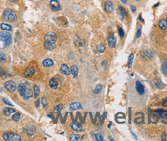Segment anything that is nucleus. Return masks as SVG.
I'll use <instances>...</instances> for the list:
<instances>
[{
	"instance_id": "f257e3e1",
	"label": "nucleus",
	"mask_w": 167,
	"mask_h": 141,
	"mask_svg": "<svg viewBox=\"0 0 167 141\" xmlns=\"http://www.w3.org/2000/svg\"><path fill=\"white\" fill-rule=\"evenodd\" d=\"M12 36L11 34L7 31L0 32V49H5L11 44Z\"/></svg>"
},
{
	"instance_id": "f03ea898",
	"label": "nucleus",
	"mask_w": 167,
	"mask_h": 141,
	"mask_svg": "<svg viewBox=\"0 0 167 141\" xmlns=\"http://www.w3.org/2000/svg\"><path fill=\"white\" fill-rule=\"evenodd\" d=\"M3 18L8 22H13L16 19V15L15 12L11 9H5L3 13Z\"/></svg>"
},
{
	"instance_id": "7ed1b4c3",
	"label": "nucleus",
	"mask_w": 167,
	"mask_h": 141,
	"mask_svg": "<svg viewBox=\"0 0 167 141\" xmlns=\"http://www.w3.org/2000/svg\"><path fill=\"white\" fill-rule=\"evenodd\" d=\"M162 110H157L151 114V120L153 123H156L158 122V120H159L161 117V113H162Z\"/></svg>"
},
{
	"instance_id": "20e7f679",
	"label": "nucleus",
	"mask_w": 167,
	"mask_h": 141,
	"mask_svg": "<svg viewBox=\"0 0 167 141\" xmlns=\"http://www.w3.org/2000/svg\"><path fill=\"white\" fill-rule=\"evenodd\" d=\"M44 40L46 42H50V43H55L57 40V36L54 32H48L46 34L44 37Z\"/></svg>"
},
{
	"instance_id": "39448f33",
	"label": "nucleus",
	"mask_w": 167,
	"mask_h": 141,
	"mask_svg": "<svg viewBox=\"0 0 167 141\" xmlns=\"http://www.w3.org/2000/svg\"><path fill=\"white\" fill-rule=\"evenodd\" d=\"M5 88L7 89L8 92L13 93L16 89V85L13 81L10 80V81H7V82L5 83Z\"/></svg>"
},
{
	"instance_id": "423d86ee",
	"label": "nucleus",
	"mask_w": 167,
	"mask_h": 141,
	"mask_svg": "<svg viewBox=\"0 0 167 141\" xmlns=\"http://www.w3.org/2000/svg\"><path fill=\"white\" fill-rule=\"evenodd\" d=\"M135 89L139 95H141V96L144 95L145 88H144V86L141 83L140 81H136L135 82Z\"/></svg>"
},
{
	"instance_id": "0eeeda50",
	"label": "nucleus",
	"mask_w": 167,
	"mask_h": 141,
	"mask_svg": "<svg viewBox=\"0 0 167 141\" xmlns=\"http://www.w3.org/2000/svg\"><path fill=\"white\" fill-rule=\"evenodd\" d=\"M50 5V9L54 12L60 10V5L59 3L58 0H51Z\"/></svg>"
},
{
	"instance_id": "6e6552de",
	"label": "nucleus",
	"mask_w": 167,
	"mask_h": 141,
	"mask_svg": "<svg viewBox=\"0 0 167 141\" xmlns=\"http://www.w3.org/2000/svg\"><path fill=\"white\" fill-rule=\"evenodd\" d=\"M34 74H35V69L32 66L27 67L26 70L24 71V76L27 78L32 77Z\"/></svg>"
},
{
	"instance_id": "1a4fd4ad",
	"label": "nucleus",
	"mask_w": 167,
	"mask_h": 141,
	"mask_svg": "<svg viewBox=\"0 0 167 141\" xmlns=\"http://www.w3.org/2000/svg\"><path fill=\"white\" fill-rule=\"evenodd\" d=\"M60 71L63 75H65V76H69L71 74V70L67 64H62L60 68Z\"/></svg>"
},
{
	"instance_id": "9d476101",
	"label": "nucleus",
	"mask_w": 167,
	"mask_h": 141,
	"mask_svg": "<svg viewBox=\"0 0 167 141\" xmlns=\"http://www.w3.org/2000/svg\"><path fill=\"white\" fill-rule=\"evenodd\" d=\"M105 9L107 13H112L114 10L113 3L111 1H106L105 3Z\"/></svg>"
},
{
	"instance_id": "9b49d317",
	"label": "nucleus",
	"mask_w": 167,
	"mask_h": 141,
	"mask_svg": "<svg viewBox=\"0 0 167 141\" xmlns=\"http://www.w3.org/2000/svg\"><path fill=\"white\" fill-rule=\"evenodd\" d=\"M154 85L156 86V88L159 89H162L165 88V85H164V83L161 81L159 78H156V79L154 80Z\"/></svg>"
},
{
	"instance_id": "f8f14e48",
	"label": "nucleus",
	"mask_w": 167,
	"mask_h": 141,
	"mask_svg": "<svg viewBox=\"0 0 167 141\" xmlns=\"http://www.w3.org/2000/svg\"><path fill=\"white\" fill-rule=\"evenodd\" d=\"M82 109V106L80 103L78 102H75V103H72L70 105V110L71 111H74V110H81Z\"/></svg>"
},
{
	"instance_id": "ddd939ff",
	"label": "nucleus",
	"mask_w": 167,
	"mask_h": 141,
	"mask_svg": "<svg viewBox=\"0 0 167 141\" xmlns=\"http://www.w3.org/2000/svg\"><path fill=\"white\" fill-rule=\"evenodd\" d=\"M118 17H119L120 20L122 21L124 19V16H126L127 14L125 13V10L121 6H119L118 9Z\"/></svg>"
},
{
	"instance_id": "4468645a",
	"label": "nucleus",
	"mask_w": 167,
	"mask_h": 141,
	"mask_svg": "<svg viewBox=\"0 0 167 141\" xmlns=\"http://www.w3.org/2000/svg\"><path fill=\"white\" fill-rule=\"evenodd\" d=\"M23 130L26 132V133L30 135V136L33 135L36 133V129L34 128V127H33V126H28V127H26V128H24Z\"/></svg>"
},
{
	"instance_id": "2eb2a0df",
	"label": "nucleus",
	"mask_w": 167,
	"mask_h": 141,
	"mask_svg": "<svg viewBox=\"0 0 167 141\" xmlns=\"http://www.w3.org/2000/svg\"><path fill=\"white\" fill-rule=\"evenodd\" d=\"M108 43L111 48H115V46H116V38L114 36H108Z\"/></svg>"
},
{
	"instance_id": "dca6fc26",
	"label": "nucleus",
	"mask_w": 167,
	"mask_h": 141,
	"mask_svg": "<svg viewBox=\"0 0 167 141\" xmlns=\"http://www.w3.org/2000/svg\"><path fill=\"white\" fill-rule=\"evenodd\" d=\"M26 89H27L26 86L24 83H20L19 85V86H18V91H19V93H20V95L22 96V97H23V95H24V93H25Z\"/></svg>"
},
{
	"instance_id": "f3484780",
	"label": "nucleus",
	"mask_w": 167,
	"mask_h": 141,
	"mask_svg": "<svg viewBox=\"0 0 167 141\" xmlns=\"http://www.w3.org/2000/svg\"><path fill=\"white\" fill-rule=\"evenodd\" d=\"M14 136V133L13 132H6L3 134V139L5 141H12L13 137Z\"/></svg>"
},
{
	"instance_id": "a211bd4d",
	"label": "nucleus",
	"mask_w": 167,
	"mask_h": 141,
	"mask_svg": "<svg viewBox=\"0 0 167 141\" xmlns=\"http://www.w3.org/2000/svg\"><path fill=\"white\" fill-rule=\"evenodd\" d=\"M71 73L74 76V78H77V76H78V67L76 65H73L71 67Z\"/></svg>"
},
{
	"instance_id": "6ab92c4d",
	"label": "nucleus",
	"mask_w": 167,
	"mask_h": 141,
	"mask_svg": "<svg viewBox=\"0 0 167 141\" xmlns=\"http://www.w3.org/2000/svg\"><path fill=\"white\" fill-rule=\"evenodd\" d=\"M142 56H144L146 59H152L154 57V53L151 50H146L142 53Z\"/></svg>"
},
{
	"instance_id": "aec40b11",
	"label": "nucleus",
	"mask_w": 167,
	"mask_h": 141,
	"mask_svg": "<svg viewBox=\"0 0 167 141\" xmlns=\"http://www.w3.org/2000/svg\"><path fill=\"white\" fill-rule=\"evenodd\" d=\"M55 46H56L55 43L44 41V47H45V49H47L48 50H53L54 48H55Z\"/></svg>"
},
{
	"instance_id": "412c9836",
	"label": "nucleus",
	"mask_w": 167,
	"mask_h": 141,
	"mask_svg": "<svg viewBox=\"0 0 167 141\" xmlns=\"http://www.w3.org/2000/svg\"><path fill=\"white\" fill-rule=\"evenodd\" d=\"M144 119V115L142 113H136V118L135 119V122L136 123H141Z\"/></svg>"
},
{
	"instance_id": "4be33fe9",
	"label": "nucleus",
	"mask_w": 167,
	"mask_h": 141,
	"mask_svg": "<svg viewBox=\"0 0 167 141\" xmlns=\"http://www.w3.org/2000/svg\"><path fill=\"white\" fill-rule=\"evenodd\" d=\"M159 27L162 30H166L167 28V21L166 19H161L159 22Z\"/></svg>"
},
{
	"instance_id": "5701e85b",
	"label": "nucleus",
	"mask_w": 167,
	"mask_h": 141,
	"mask_svg": "<svg viewBox=\"0 0 167 141\" xmlns=\"http://www.w3.org/2000/svg\"><path fill=\"white\" fill-rule=\"evenodd\" d=\"M32 96H33V92L31 91V89H28L27 88L26 89V92H25V93H24V95H23V99L24 100H29V99H30L32 97Z\"/></svg>"
},
{
	"instance_id": "b1692460",
	"label": "nucleus",
	"mask_w": 167,
	"mask_h": 141,
	"mask_svg": "<svg viewBox=\"0 0 167 141\" xmlns=\"http://www.w3.org/2000/svg\"><path fill=\"white\" fill-rule=\"evenodd\" d=\"M71 127L74 131L79 132L82 130V125L80 123H71Z\"/></svg>"
},
{
	"instance_id": "393cba45",
	"label": "nucleus",
	"mask_w": 167,
	"mask_h": 141,
	"mask_svg": "<svg viewBox=\"0 0 167 141\" xmlns=\"http://www.w3.org/2000/svg\"><path fill=\"white\" fill-rule=\"evenodd\" d=\"M53 65V62L52 59H44L43 61V66L44 67H50Z\"/></svg>"
},
{
	"instance_id": "a878e982",
	"label": "nucleus",
	"mask_w": 167,
	"mask_h": 141,
	"mask_svg": "<svg viewBox=\"0 0 167 141\" xmlns=\"http://www.w3.org/2000/svg\"><path fill=\"white\" fill-rule=\"evenodd\" d=\"M58 86V83L55 80V79H51L50 80V87L53 89H57Z\"/></svg>"
},
{
	"instance_id": "bb28decb",
	"label": "nucleus",
	"mask_w": 167,
	"mask_h": 141,
	"mask_svg": "<svg viewBox=\"0 0 167 141\" xmlns=\"http://www.w3.org/2000/svg\"><path fill=\"white\" fill-rule=\"evenodd\" d=\"M161 121L162 123L165 124H167V111H162V113H161Z\"/></svg>"
},
{
	"instance_id": "cd10ccee",
	"label": "nucleus",
	"mask_w": 167,
	"mask_h": 141,
	"mask_svg": "<svg viewBox=\"0 0 167 141\" xmlns=\"http://www.w3.org/2000/svg\"><path fill=\"white\" fill-rule=\"evenodd\" d=\"M15 112H16V110H15L13 108H10V107H5L4 109V110H3L4 114L6 115V116L10 115L13 113H15Z\"/></svg>"
},
{
	"instance_id": "c85d7f7f",
	"label": "nucleus",
	"mask_w": 167,
	"mask_h": 141,
	"mask_svg": "<svg viewBox=\"0 0 167 141\" xmlns=\"http://www.w3.org/2000/svg\"><path fill=\"white\" fill-rule=\"evenodd\" d=\"M162 72L164 75L167 76V58H166L163 61V63L162 66Z\"/></svg>"
},
{
	"instance_id": "c756f323",
	"label": "nucleus",
	"mask_w": 167,
	"mask_h": 141,
	"mask_svg": "<svg viewBox=\"0 0 167 141\" xmlns=\"http://www.w3.org/2000/svg\"><path fill=\"white\" fill-rule=\"evenodd\" d=\"M39 93H40V90H39V88L38 86L35 85L33 86V97L35 98H37L39 96Z\"/></svg>"
},
{
	"instance_id": "7c9ffc66",
	"label": "nucleus",
	"mask_w": 167,
	"mask_h": 141,
	"mask_svg": "<svg viewBox=\"0 0 167 141\" xmlns=\"http://www.w3.org/2000/svg\"><path fill=\"white\" fill-rule=\"evenodd\" d=\"M105 49L106 48L105 46V45H103V44H99L96 46V49L99 53H103L105 51Z\"/></svg>"
},
{
	"instance_id": "2f4dec72",
	"label": "nucleus",
	"mask_w": 167,
	"mask_h": 141,
	"mask_svg": "<svg viewBox=\"0 0 167 141\" xmlns=\"http://www.w3.org/2000/svg\"><path fill=\"white\" fill-rule=\"evenodd\" d=\"M75 45L77 47H83L85 45V41L84 40H81V39H78L77 40L75 41Z\"/></svg>"
},
{
	"instance_id": "473e14b6",
	"label": "nucleus",
	"mask_w": 167,
	"mask_h": 141,
	"mask_svg": "<svg viewBox=\"0 0 167 141\" xmlns=\"http://www.w3.org/2000/svg\"><path fill=\"white\" fill-rule=\"evenodd\" d=\"M1 29L3 31H10L12 29V26H10V25H8V24L2 23L1 24Z\"/></svg>"
},
{
	"instance_id": "72a5a7b5",
	"label": "nucleus",
	"mask_w": 167,
	"mask_h": 141,
	"mask_svg": "<svg viewBox=\"0 0 167 141\" xmlns=\"http://www.w3.org/2000/svg\"><path fill=\"white\" fill-rule=\"evenodd\" d=\"M81 139V136L78 134H71L70 137V140L71 141H78Z\"/></svg>"
},
{
	"instance_id": "f704fd0d",
	"label": "nucleus",
	"mask_w": 167,
	"mask_h": 141,
	"mask_svg": "<svg viewBox=\"0 0 167 141\" xmlns=\"http://www.w3.org/2000/svg\"><path fill=\"white\" fill-rule=\"evenodd\" d=\"M0 62L2 63H5L6 62V55L4 53L0 52Z\"/></svg>"
},
{
	"instance_id": "c9c22d12",
	"label": "nucleus",
	"mask_w": 167,
	"mask_h": 141,
	"mask_svg": "<svg viewBox=\"0 0 167 141\" xmlns=\"http://www.w3.org/2000/svg\"><path fill=\"white\" fill-rule=\"evenodd\" d=\"M101 90H102V86L101 85V84H98V85L96 86L95 90H94V93H95V94H98L101 93Z\"/></svg>"
},
{
	"instance_id": "e433bc0d",
	"label": "nucleus",
	"mask_w": 167,
	"mask_h": 141,
	"mask_svg": "<svg viewBox=\"0 0 167 141\" xmlns=\"http://www.w3.org/2000/svg\"><path fill=\"white\" fill-rule=\"evenodd\" d=\"M63 104H60V105H57V106L54 108V110H53V112L54 113H59L60 112V110H61L63 109Z\"/></svg>"
},
{
	"instance_id": "4c0bfd02",
	"label": "nucleus",
	"mask_w": 167,
	"mask_h": 141,
	"mask_svg": "<svg viewBox=\"0 0 167 141\" xmlns=\"http://www.w3.org/2000/svg\"><path fill=\"white\" fill-rule=\"evenodd\" d=\"M133 59H134V54H132H132H130L129 58V61H128V65H129V68H131V67H132Z\"/></svg>"
},
{
	"instance_id": "58836bf2",
	"label": "nucleus",
	"mask_w": 167,
	"mask_h": 141,
	"mask_svg": "<svg viewBox=\"0 0 167 141\" xmlns=\"http://www.w3.org/2000/svg\"><path fill=\"white\" fill-rule=\"evenodd\" d=\"M6 73H5V71L2 69V67H0V77L2 79H5L6 78Z\"/></svg>"
},
{
	"instance_id": "ea45409f",
	"label": "nucleus",
	"mask_w": 167,
	"mask_h": 141,
	"mask_svg": "<svg viewBox=\"0 0 167 141\" xmlns=\"http://www.w3.org/2000/svg\"><path fill=\"white\" fill-rule=\"evenodd\" d=\"M13 119L14 121H16V122L19 121V119H20V113H15V114L13 116Z\"/></svg>"
},
{
	"instance_id": "a19ab883",
	"label": "nucleus",
	"mask_w": 167,
	"mask_h": 141,
	"mask_svg": "<svg viewBox=\"0 0 167 141\" xmlns=\"http://www.w3.org/2000/svg\"><path fill=\"white\" fill-rule=\"evenodd\" d=\"M142 35V26H138L137 29V32H136V38H139Z\"/></svg>"
},
{
	"instance_id": "79ce46f5",
	"label": "nucleus",
	"mask_w": 167,
	"mask_h": 141,
	"mask_svg": "<svg viewBox=\"0 0 167 141\" xmlns=\"http://www.w3.org/2000/svg\"><path fill=\"white\" fill-rule=\"evenodd\" d=\"M95 139L98 141H104V138H103V137L101 135H100L99 133L95 134Z\"/></svg>"
},
{
	"instance_id": "37998d69",
	"label": "nucleus",
	"mask_w": 167,
	"mask_h": 141,
	"mask_svg": "<svg viewBox=\"0 0 167 141\" xmlns=\"http://www.w3.org/2000/svg\"><path fill=\"white\" fill-rule=\"evenodd\" d=\"M118 34H119V35H120L121 37H123L124 35V32L123 30V29L121 28V27L118 28Z\"/></svg>"
},
{
	"instance_id": "c03bdc74",
	"label": "nucleus",
	"mask_w": 167,
	"mask_h": 141,
	"mask_svg": "<svg viewBox=\"0 0 167 141\" xmlns=\"http://www.w3.org/2000/svg\"><path fill=\"white\" fill-rule=\"evenodd\" d=\"M20 141L21 140V137L19 136V135H16V134H14V136L13 137V140H12V141Z\"/></svg>"
},
{
	"instance_id": "a18cd8bd",
	"label": "nucleus",
	"mask_w": 167,
	"mask_h": 141,
	"mask_svg": "<svg viewBox=\"0 0 167 141\" xmlns=\"http://www.w3.org/2000/svg\"><path fill=\"white\" fill-rule=\"evenodd\" d=\"M42 103H43V106H44V107H46V106H47L48 103H47V99L45 98V97H43V98H42Z\"/></svg>"
},
{
	"instance_id": "49530a36",
	"label": "nucleus",
	"mask_w": 167,
	"mask_h": 141,
	"mask_svg": "<svg viewBox=\"0 0 167 141\" xmlns=\"http://www.w3.org/2000/svg\"><path fill=\"white\" fill-rule=\"evenodd\" d=\"M3 102H4V103L9 105V106H13V105L12 104V103H10V100H9L8 99H6V98H4V99H3Z\"/></svg>"
},
{
	"instance_id": "de8ad7c7",
	"label": "nucleus",
	"mask_w": 167,
	"mask_h": 141,
	"mask_svg": "<svg viewBox=\"0 0 167 141\" xmlns=\"http://www.w3.org/2000/svg\"><path fill=\"white\" fill-rule=\"evenodd\" d=\"M162 105L163 106L167 107V97H165L162 100Z\"/></svg>"
},
{
	"instance_id": "09e8293b",
	"label": "nucleus",
	"mask_w": 167,
	"mask_h": 141,
	"mask_svg": "<svg viewBox=\"0 0 167 141\" xmlns=\"http://www.w3.org/2000/svg\"><path fill=\"white\" fill-rule=\"evenodd\" d=\"M162 140H167V133H163L162 135Z\"/></svg>"
},
{
	"instance_id": "8fccbe9b",
	"label": "nucleus",
	"mask_w": 167,
	"mask_h": 141,
	"mask_svg": "<svg viewBox=\"0 0 167 141\" xmlns=\"http://www.w3.org/2000/svg\"><path fill=\"white\" fill-rule=\"evenodd\" d=\"M39 103H40V100H36V103H35L36 107H39Z\"/></svg>"
},
{
	"instance_id": "3c124183",
	"label": "nucleus",
	"mask_w": 167,
	"mask_h": 141,
	"mask_svg": "<svg viewBox=\"0 0 167 141\" xmlns=\"http://www.w3.org/2000/svg\"><path fill=\"white\" fill-rule=\"evenodd\" d=\"M131 9H132V13H135V9H136V8H135V6H134V5H132V6H131Z\"/></svg>"
},
{
	"instance_id": "603ef678",
	"label": "nucleus",
	"mask_w": 167,
	"mask_h": 141,
	"mask_svg": "<svg viewBox=\"0 0 167 141\" xmlns=\"http://www.w3.org/2000/svg\"><path fill=\"white\" fill-rule=\"evenodd\" d=\"M138 19L141 21V22H142V23H144V20L142 19V16H141V15H139V18H138Z\"/></svg>"
},
{
	"instance_id": "864d4df0",
	"label": "nucleus",
	"mask_w": 167,
	"mask_h": 141,
	"mask_svg": "<svg viewBox=\"0 0 167 141\" xmlns=\"http://www.w3.org/2000/svg\"><path fill=\"white\" fill-rule=\"evenodd\" d=\"M131 133L132 134V136H133V137H135V140H137V137H136V136H135V135L134 133H132V131H131Z\"/></svg>"
},
{
	"instance_id": "5fc2aeb1",
	"label": "nucleus",
	"mask_w": 167,
	"mask_h": 141,
	"mask_svg": "<svg viewBox=\"0 0 167 141\" xmlns=\"http://www.w3.org/2000/svg\"><path fill=\"white\" fill-rule=\"evenodd\" d=\"M121 2H123V3H124V4L127 2V0H121Z\"/></svg>"
},
{
	"instance_id": "6e6d98bb",
	"label": "nucleus",
	"mask_w": 167,
	"mask_h": 141,
	"mask_svg": "<svg viewBox=\"0 0 167 141\" xmlns=\"http://www.w3.org/2000/svg\"><path fill=\"white\" fill-rule=\"evenodd\" d=\"M11 2H17V1H19V0H10Z\"/></svg>"
},
{
	"instance_id": "4d7b16f0",
	"label": "nucleus",
	"mask_w": 167,
	"mask_h": 141,
	"mask_svg": "<svg viewBox=\"0 0 167 141\" xmlns=\"http://www.w3.org/2000/svg\"><path fill=\"white\" fill-rule=\"evenodd\" d=\"M0 92H2V88L0 87Z\"/></svg>"
},
{
	"instance_id": "13d9d810",
	"label": "nucleus",
	"mask_w": 167,
	"mask_h": 141,
	"mask_svg": "<svg viewBox=\"0 0 167 141\" xmlns=\"http://www.w3.org/2000/svg\"><path fill=\"white\" fill-rule=\"evenodd\" d=\"M135 1H139V0H135Z\"/></svg>"
},
{
	"instance_id": "bf43d9fd",
	"label": "nucleus",
	"mask_w": 167,
	"mask_h": 141,
	"mask_svg": "<svg viewBox=\"0 0 167 141\" xmlns=\"http://www.w3.org/2000/svg\"><path fill=\"white\" fill-rule=\"evenodd\" d=\"M166 21H167V19H166Z\"/></svg>"
}]
</instances>
